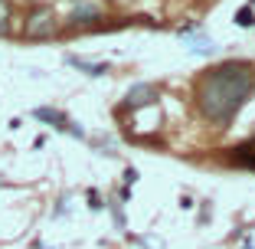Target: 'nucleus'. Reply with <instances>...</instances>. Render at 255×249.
Wrapping results in <instances>:
<instances>
[{
    "label": "nucleus",
    "instance_id": "1",
    "mask_svg": "<svg viewBox=\"0 0 255 249\" xmlns=\"http://www.w3.org/2000/svg\"><path fill=\"white\" fill-rule=\"evenodd\" d=\"M252 89H255V76L249 62L239 59L219 62V66L206 69L196 82V108L213 125H229L239 115V108L249 102Z\"/></svg>",
    "mask_w": 255,
    "mask_h": 249
},
{
    "label": "nucleus",
    "instance_id": "2",
    "mask_svg": "<svg viewBox=\"0 0 255 249\" xmlns=\"http://www.w3.org/2000/svg\"><path fill=\"white\" fill-rule=\"evenodd\" d=\"M59 30V20H56L53 7H33L26 13V23H23V36L26 39H49Z\"/></svg>",
    "mask_w": 255,
    "mask_h": 249
},
{
    "label": "nucleus",
    "instance_id": "3",
    "mask_svg": "<svg viewBox=\"0 0 255 249\" xmlns=\"http://www.w3.org/2000/svg\"><path fill=\"white\" fill-rule=\"evenodd\" d=\"M33 118H39V121H46V125H53V128H59V131H72L75 138H82V128H75L72 121L66 118V115L62 112H56V108H36V112H33Z\"/></svg>",
    "mask_w": 255,
    "mask_h": 249
},
{
    "label": "nucleus",
    "instance_id": "4",
    "mask_svg": "<svg viewBox=\"0 0 255 249\" xmlns=\"http://www.w3.org/2000/svg\"><path fill=\"white\" fill-rule=\"evenodd\" d=\"M154 98H157V89H154V85L137 82V85H131V89H128V95H125V108H141V105H150Z\"/></svg>",
    "mask_w": 255,
    "mask_h": 249
},
{
    "label": "nucleus",
    "instance_id": "5",
    "mask_svg": "<svg viewBox=\"0 0 255 249\" xmlns=\"http://www.w3.org/2000/svg\"><path fill=\"white\" fill-rule=\"evenodd\" d=\"M95 20H102V7L92 3V0H82V3L69 13V26H85V23H95Z\"/></svg>",
    "mask_w": 255,
    "mask_h": 249
},
{
    "label": "nucleus",
    "instance_id": "6",
    "mask_svg": "<svg viewBox=\"0 0 255 249\" xmlns=\"http://www.w3.org/2000/svg\"><path fill=\"white\" fill-rule=\"evenodd\" d=\"M69 66H75V69H82L85 76H105L108 72V62H85V59H79V56H69Z\"/></svg>",
    "mask_w": 255,
    "mask_h": 249
},
{
    "label": "nucleus",
    "instance_id": "7",
    "mask_svg": "<svg viewBox=\"0 0 255 249\" xmlns=\"http://www.w3.org/2000/svg\"><path fill=\"white\" fill-rule=\"evenodd\" d=\"M233 161L255 171V144H242V148H236V151H233Z\"/></svg>",
    "mask_w": 255,
    "mask_h": 249
},
{
    "label": "nucleus",
    "instance_id": "8",
    "mask_svg": "<svg viewBox=\"0 0 255 249\" xmlns=\"http://www.w3.org/2000/svg\"><path fill=\"white\" fill-rule=\"evenodd\" d=\"M10 20H13V7H10V0H0V36L10 33Z\"/></svg>",
    "mask_w": 255,
    "mask_h": 249
},
{
    "label": "nucleus",
    "instance_id": "9",
    "mask_svg": "<svg viewBox=\"0 0 255 249\" xmlns=\"http://www.w3.org/2000/svg\"><path fill=\"white\" fill-rule=\"evenodd\" d=\"M236 26H255V13H252V7H242L239 13H236Z\"/></svg>",
    "mask_w": 255,
    "mask_h": 249
},
{
    "label": "nucleus",
    "instance_id": "10",
    "mask_svg": "<svg viewBox=\"0 0 255 249\" xmlns=\"http://www.w3.org/2000/svg\"><path fill=\"white\" fill-rule=\"evenodd\" d=\"M190 49H193V53H213L216 46H213L206 36H200V39H193V43H190Z\"/></svg>",
    "mask_w": 255,
    "mask_h": 249
},
{
    "label": "nucleus",
    "instance_id": "11",
    "mask_svg": "<svg viewBox=\"0 0 255 249\" xmlns=\"http://www.w3.org/2000/svg\"><path fill=\"white\" fill-rule=\"evenodd\" d=\"M89 207L92 210H102V197H98L95 190H89Z\"/></svg>",
    "mask_w": 255,
    "mask_h": 249
},
{
    "label": "nucleus",
    "instance_id": "12",
    "mask_svg": "<svg viewBox=\"0 0 255 249\" xmlns=\"http://www.w3.org/2000/svg\"><path fill=\"white\" fill-rule=\"evenodd\" d=\"M125 181H128V184L137 181V171H134V167H128V171H125Z\"/></svg>",
    "mask_w": 255,
    "mask_h": 249
}]
</instances>
